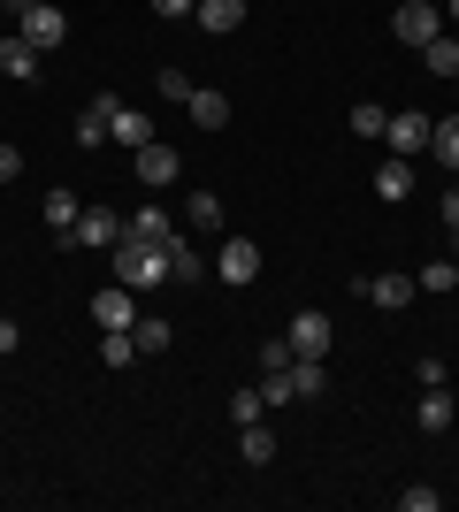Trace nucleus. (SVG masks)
Listing matches in <instances>:
<instances>
[{"mask_svg": "<svg viewBox=\"0 0 459 512\" xmlns=\"http://www.w3.org/2000/svg\"><path fill=\"white\" fill-rule=\"evenodd\" d=\"M115 283H123V291H153V283H169V268H161V245H138V237H123V245H115Z\"/></svg>", "mask_w": 459, "mask_h": 512, "instance_id": "1", "label": "nucleus"}, {"mask_svg": "<svg viewBox=\"0 0 459 512\" xmlns=\"http://www.w3.org/2000/svg\"><path fill=\"white\" fill-rule=\"evenodd\" d=\"M291 360H329V344H337V321L322 314V306H306V314H291Z\"/></svg>", "mask_w": 459, "mask_h": 512, "instance_id": "2", "label": "nucleus"}, {"mask_svg": "<svg viewBox=\"0 0 459 512\" xmlns=\"http://www.w3.org/2000/svg\"><path fill=\"white\" fill-rule=\"evenodd\" d=\"M215 276L230 283V291H245V283L261 276V245H253V237H222L215 245Z\"/></svg>", "mask_w": 459, "mask_h": 512, "instance_id": "3", "label": "nucleus"}, {"mask_svg": "<svg viewBox=\"0 0 459 512\" xmlns=\"http://www.w3.org/2000/svg\"><path fill=\"white\" fill-rule=\"evenodd\" d=\"M391 31H398V39H406V46H414V54H421V46H429V39H437V31H444V8H437V0H398Z\"/></svg>", "mask_w": 459, "mask_h": 512, "instance_id": "4", "label": "nucleus"}, {"mask_svg": "<svg viewBox=\"0 0 459 512\" xmlns=\"http://www.w3.org/2000/svg\"><path fill=\"white\" fill-rule=\"evenodd\" d=\"M16 31H23L31 46H39V54H54V46L69 39V16L54 8V0H39V8H23V16H16Z\"/></svg>", "mask_w": 459, "mask_h": 512, "instance_id": "5", "label": "nucleus"}, {"mask_svg": "<svg viewBox=\"0 0 459 512\" xmlns=\"http://www.w3.org/2000/svg\"><path fill=\"white\" fill-rule=\"evenodd\" d=\"M429 130H437V115H391V123H383V146L398 153V161H414V153H429Z\"/></svg>", "mask_w": 459, "mask_h": 512, "instance_id": "6", "label": "nucleus"}, {"mask_svg": "<svg viewBox=\"0 0 459 512\" xmlns=\"http://www.w3.org/2000/svg\"><path fill=\"white\" fill-rule=\"evenodd\" d=\"M131 169H138V184H153V192H169L176 176H184V153L153 138V146H138V153H131Z\"/></svg>", "mask_w": 459, "mask_h": 512, "instance_id": "7", "label": "nucleus"}, {"mask_svg": "<svg viewBox=\"0 0 459 512\" xmlns=\"http://www.w3.org/2000/svg\"><path fill=\"white\" fill-rule=\"evenodd\" d=\"M115 107H123V100H115V92H100V100L77 115V130H69V138H77L85 153H100V146H108V130H115Z\"/></svg>", "mask_w": 459, "mask_h": 512, "instance_id": "8", "label": "nucleus"}, {"mask_svg": "<svg viewBox=\"0 0 459 512\" xmlns=\"http://www.w3.org/2000/svg\"><path fill=\"white\" fill-rule=\"evenodd\" d=\"M69 245H108V253H115V245H123V214H115V207H85V214H77V230H69Z\"/></svg>", "mask_w": 459, "mask_h": 512, "instance_id": "9", "label": "nucleus"}, {"mask_svg": "<svg viewBox=\"0 0 459 512\" xmlns=\"http://www.w3.org/2000/svg\"><path fill=\"white\" fill-rule=\"evenodd\" d=\"M161 268H169V283H199L215 260L199 253V245H184V237H169V245H161Z\"/></svg>", "mask_w": 459, "mask_h": 512, "instance_id": "10", "label": "nucleus"}, {"mask_svg": "<svg viewBox=\"0 0 459 512\" xmlns=\"http://www.w3.org/2000/svg\"><path fill=\"white\" fill-rule=\"evenodd\" d=\"M92 321H100V329H131V321H138V291H123V283H108V291L92 299Z\"/></svg>", "mask_w": 459, "mask_h": 512, "instance_id": "11", "label": "nucleus"}, {"mask_svg": "<svg viewBox=\"0 0 459 512\" xmlns=\"http://www.w3.org/2000/svg\"><path fill=\"white\" fill-rule=\"evenodd\" d=\"M192 23L207 31V39H230V31L245 23V0H199V8H192Z\"/></svg>", "mask_w": 459, "mask_h": 512, "instance_id": "12", "label": "nucleus"}, {"mask_svg": "<svg viewBox=\"0 0 459 512\" xmlns=\"http://www.w3.org/2000/svg\"><path fill=\"white\" fill-rule=\"evenodd\" d=\"M39 62H46V54L23 39V31H8V39H0V69H8L16 85H31V77H39Z\"/></svg>", "mask_w": 459, "mask_h": 512, "instance_id": "13", "label": "nucleus"}, {"mask_svg": "<svg viewBox=\"0 0 459 512\" xmlns=\"http://www.w3.org/2000/svg\"><path fill=\"white\" fill-rule=\"evenodd\" d=\"M77 214H85V199L69 192V184H46V230L69 245V230H77Z\"/></svg>", "mask_w": 459, "mask_h": 512, "instance_id": "14", "label": "nucleus"}, {"mask_svg": "<svg viewBox=\"0 0 459 512\" xmlns=\"http://www.w3.org/2000/svg\"><path fill=\"white\" fill-rule=\"evenodd\" d=\"M184 115H192L199 130H222V123H230V92H215V85H192V100H184Z\"/></svg>", "mask_w": 459, "mask_h": 512, "instance_id": "15", "label": "nucleus"}, {"mask_svg": "<svg viewBox=\"0 0 459 512\" xmlns=\"http://www.w3.org/2000/svg\"><path fill=\"white\" fill-rule=\"evenodd\" d=\"M123 237H138V245H169V207H138L131 222H123Z\"/></svg>", "mask_w": 459, "mask_h": 512, "instance_id": "16", "label": "nucleus"}, {"mask_svg": "<svg viewBox=\"0 0 459 512\" xmlns=\"http://www.w3.org/2000/svg\"><path fill=\"white\" fill-rule=\"evenodd\" d=\"M368 306H383V314L414 306V276H368Z\"/></svg>", "mask_w": 459, "mask_h": 512, "instance_id": "17", "label": "nucleus"}, {"mask_svg": "<svg viewBox=\"0 0 459 512\" xmlns=\"http://www.w3.org/2000/svg\"><path fill=\"white\" fill-rule=\"evenodd\" d=\"M421 69L429 77H459V31H437V39L421 46Z\"/></svg>", "mask_w": 459, "mask_h": 512, "instance_id": "18", "label": "nucleus"}, {"mask_svg": "<svg viewBox=\"0 0 459 512\" xmlns=\"http://www.w3.org/2000/svg\"><path fill=\"white\" fill-rule=\"evenodd\" d=\"M108 138H115V146H153V115H138V107H115V130H108Z\"/></svg>", "mask_w": 459, "mask_h": 512, "instance_id": "19", "label": "nucleus"}, {"mask_svg": "<svg viewBox=\"0 0 459 512\" xmlns=\"http://www.w3.org/2000/svg\"><path fill=\"white\" fill-rule=\"evenodd\" d=\"M184 230L215 237V230H222V199H215V192H192V199H184Z\"/></svg>", "mask_w": 459, "mask_h": 512, "instance_id": "20", "label": "nucleus"}, {"mask_svg": "<svg viewBox=\"0 0 459 512\" xmlns=\"http://www.w3.org/2000/svg\"><path fill=\"white\" fill-rule=\"evenodd\" d=\"M406 192H414V161H398V153H391V161L375 169V199H406Z\"/></svg>", "mask_w": 459, "mask_h": 512, "instance_id": "21", "label": "nucleus"}, {"mask_svg": "<svg viewBox=\"0 0 459 512\" xmlns=\"http://www.w3.org/2000/svg\"><path fill=\"white\" fill-rule=\"evenodd\" d=\"M100 360H108V367H138L146 352H138V337H131V329H100Z\"/></svg>", "mask_w": 459, "mask_h": 512, "instance_id": "22", "label": "nucleus"}, {"mask_svg": "<svg viewBox=\"0 0 459 512\" xmlns=\"http://www.w3.org/2000/svg\"><path fill=\"white\" fill-rule=\"evenodd\" d=\"M414 428H452V390H421V406H414Z\"/></svg>", "mask_w": 459, "mask_h": 512, "instance_id": "23", "label": "nucleus"}, {"mask_svg": "<svg viewBox=\"0 0 459 512\" xmlns=\"http://www.w3.org/2000/svg\"><path fill=\"white\" fill-rule=\"evenodd\" d=\"M238 451H245V459H253V467H268V459H276V428H261V421H245Z\"/></svg>", "mask_w": 459, "mask_h": 512, "instance_id": "24", "label": "nucleus"}, {"mask_svg": "<svg viewBox=\"0 0 459 512\" xmlns=\"http://www.w3.org/2000/svg\"><path fill=\"white\" fill-rule=\"evenodd\" d=\"M429 153H437L444 169H459V115H444V123L429 130Z\"/></svg>", "mask_w": 459, "mask_h": 512, "instance_id": "25", "label": "nucleus"}, {"mask_svg": "<svg viewBox=\"0 0 459 512\" xmlns=\"http://www.w3.org/2000/svg\"><path fill=\"white\" fill-rule=\"evenodd\" d=\"M131 337H138V352H169V321H161V314H138Z\"/></svg>", "mask_w": 459, "mask_h": 512, "instance_id": "26", "label": "nucleus"}, {"mask_svg": "<svg viewBox=\"0 0 459 512\" xmlns=\"http://www.w3.org/2000/svg\"><path fill=\"white\" fill-rule=\"evenodd\" d=\"M291 390H299V398H322V390H329L322 360H291Z\"/></svg>", "mask_w": 459, "mask_h": 512, "instance_id": "27", "label": "nucleus"}, {"mask_svg": "<svg viewBox=\"0 0 459 512\" xmlns=\"http://www.w3.org/2000/svg\"><path fill=\"white\" fill-rule=\"evenodd\" d=\"M383 123H391V115L375 100H352V138H383Z\"/></svg>", "mask_w": 459, "mask_h": 512, "instance_id": "28", "label": "nucleus"}, {"mask_svg": "<svg viewBox=\"0 0 459 512\" xmlns=\"http://www.w3.org/2000/svg\"><path fill=\"white\" fill-rule=\"evenodd\" d=\"M261 413H268V398H261V383H253V390H230V421H261Z\"/></svg>", "mask_w": 459, "mask_h": 512, "instance_id": "29", "label": "nucleus"}, {"mask_svg": "<svg viewBox=\"0 0 459 512\" xmlns=\"http://www.w3.org/2000/svg\"><path fill=\"white\" fill-rule=\"evenodd\" d=\"M261 398H268V406H291V398H299V390H291V367H268V375H261Z\"/></svg>", "mask_w": 459, "mask_h": 512, "instance_id": "30", "label": "nucleus"}, {"mask_svg": "<svg viewBox=\"0 0 459 512\" xmlns=\"http://www.w3.org/2000/svg\"><path fill=\"white\" fill-rule=\"evenodd\" d=\"M414 383L421 390H444V383H452V367H444V360H414Z\"/></svg>", "mask_w": 459, "mask_h": 512, "instance_id": "31", "label": "nucleus"}, {"mask_svg": "<svg viewBox=\"0 0 459 512\" xmlns=\"http://www.w3.org/2000/svg\"><path fill=\"white\" fill-rule=\"evenodd\" d=\"M398 512H437V490H429V482H414V490H398Z\"/></svg>", "mask_w": 459, "mask_h": 512, "instance_id": "32", "label": "nucleus"}, {"mask_svg": "<svg viewBox=\"0 0 459 512\" xmlns=\"http://www.w3.org/2000/svg\"><path fill=\"white\" fill-rule=\"evenodd\" d=\"M161 100H192V77H184V69H176V62L161 69Z\"/></svg>", "mask_w": 459, "mask_h": 512, "instance_id": "33", "label": "nucleus"}, {"mask_svg": "<svg viewBox=\"0 0 459 512\" xmlns=\"http://www.w3.org/2000/svg\"><path fill=\"white\" fill-rule=\"evenodd\" d=\"M421 291H452V260H429V268H421Z\"/></svg>", "mask_w": 459, "mask_h": 512, "instance_id": "34", "label": "nucleus"}, {"mask_svg": "<svg viewBox=\"0 0 459 512\" xmlns=\"http://www.w3.org/2000/svg\"><path fill=\"white\" fill-rule=\"evenodd\" d=\"M268 367H291V344H284V337H268V344H261V375H268Z\"/></svg>", "mask_w": 459, "mask_h": 512, "instance_id": "35", "label": "nucleus"}, {"mask_svg": "<svg viewBox=\"0 0 459 512\" xmlns=\"http://www.w3.org/2000/svg\"><path fill=\"white\" fill-rule=\"evenodd\" d=\"M16 176H23V153H16V146H0V184H16Z\"/></svg>", "mask_w": 459, "mask_h": 512, "instance_id": "36", "label": "nucleus"}, {"mask_svg": "<svg viewBox=\"0 0 459 512\" xmlns=\"http://www.w3.org/2000/svg\"><path fill=\"white\" fill-rule=\"evenodd\" d=\"M192 8H199V0H153V16H169V23H176V16H192Z\"/></svg>", "mask_w": 459, "mask_h": 512, "instance_id": "37", "label": "nucleus"}, {"mask_svg": "<svg viewBox=\"0 0 459 512\" xmlns=\"http://www.w3.org/2000/svg\"><path fill=\"white\" fill-rule=\"evenodd\" d=\"M437 214H444V230L459 237V184H452V192H444V207H437Z\"/></svg>", "mask_w": 459, "mask_h": 512, "instance_id": "38", "label": "nucleus"}, {"mask_svg": "<svg viewBox=\"0 0 459 512\" xmlns=\"http://www.w3.org/2000/svg\"><path fill=\"white\" fill-rule=\"evenodd\" d=\"M0 352H23V329H16L8 314H0Z\"/></svg>", "mask_w": 459, "mask_h": 512, "instance_id": "39", "label": "nucleus"}, {"mask_svg": "<svg viewBox=\"0 0 459 512\" xmlns=\"http://www.w3.org/2000/svg\"><path fill=\"white\" fill-rule=\"evenodd\" d=\"M444 23H452V31H459V0H444Z\"/></svg>", "mask_w": 459, "mask_h": 512, "instance_id": "40", "label": "nucleus"}, {"mask_svg": "<svg viewBox=\"0 0 459 512\" xmlns=\"http://www.w3.org/2000/svg\"><path fill=\"white\" fill-rule=\"evenodd\" d=\"M8 8H16V16H23V8H39V0H8Z\"/></svg>", "mask_w": 459, "mask_h": 512, "instance_id": "41", "label": "nucleus"}, {"mask_svg": "<svg viewBox=\"0 0 459 512\" xmlns=\"http://www.w3.org/2000/svg\"><path fill=\"white\" fill-rule=\"evenodd\" d=\"M452 291H459V260H452Z\"/></svg>", "mask_w": 459, "mask_h": 512, "instance_id": "42", "label": "nucleus"}, {"mask_svg": "<svg viewBox=\"0 0 459 512\" xmlns=\"http://www.w3.org/2000/svg\"><path fill=\"white\" fill-rule=\"evenodd\" d=\"M0 8H8V0H0Z\"/></svg>", "mask_w": 459, "mask_h": 512, "instance_id": "43", "label": "nucleus"}]
</instances>
